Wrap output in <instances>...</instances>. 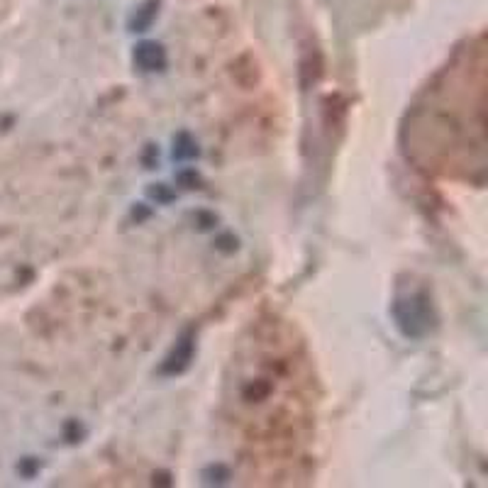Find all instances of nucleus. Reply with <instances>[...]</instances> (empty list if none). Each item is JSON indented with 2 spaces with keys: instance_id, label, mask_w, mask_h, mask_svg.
Here are the masks:
<instances>
[{
  "instance_id": "nucleus-1",
  "label": "nucleus",
  "mask_w": 488,
  "mask_h": 488,
  "mask_svg": "<svg viewBox=\"0 0 488 488\" xmlns=\"http://www.w3.org/2000/svg\"><path fill=\"white\" fill-rule=\"evenodd\" d=\"M137 61L142 63L145 68H157L164 63V51L161 47L157 44H142L140 49H137Z\"/></svg>"
}]
</instances>
